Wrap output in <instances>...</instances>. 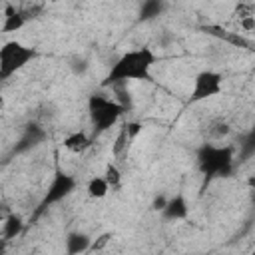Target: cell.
I'll list each match as a JSON object with an SVG mask.
<instances>
[{
  "instance_id": "6da1fadb",
  "label": "cell",
  "mask_w": 255,
  "mask_h": 255,
  "mask_svg": "<svg viewBox=\"0 0 255 255\" xmlns=\"http://www.w3.org/2000/svg\"><path fill=\"white\" fill-rule=\"evenodd\" d=\"M155 62H157V56L151 48L143 46V48L128 50L116 60V64L108 72L104 86H116V84L131 82V80L147 82L151 78V68Z\"/></svg>"
},
{
  "instance_id": "3957f363",
  "label": "cell",
  "mask_w": 255,
  "mask_h": 255,
  "mask_svg": "<svg viewBox=\"0 0 255 255\" xmlns=\"http://www.w3.org/2000/svg\"><path fill=\"white\" fill-rule=\"evenodd\" d=\"M88 114L94 124V129L106 131L118 124L120 116L124 114V106L104 94H92L88 98Z\"/></svg>"
},
{
  "instance_id": "5b68a950",
  "label": "cell",
  "mask_w": 255,
  "mask_h": 255,
  "mask_svg": "<svg viewBox=\"0 0 255 255\" xmlns=\"http://www.w3.org/2000/svg\"><path fill=\"white\" fill-rule=\"evenodd\" d=\"M223 92V76L213 70H203L193 78V88L189 94V102L197 104L203 100H209Z\"/></svg>"
},
{
  "instance_id": "8fae6325",
  "label": "cell",
  "mask_w": 255,
  "mask_h": 255,
  "mask_svg": "<svg viewBox=\"0 0 255 255\" xmlns=\"http://www.w3.org/2000/svg\"><path fill=\"white\" fill-rule=\"evenodd\" d=\"M24 229V221L20 215L16 213H10L6 219H4V225H2V235H4V241H10L14 239L16 235H20Z\"/></svg>"
},
{
  "instance_id": "ba28073f",
  "label": "cell",
  "mask_w": 255,
  "mask_h": 255,
  "mask_svg": "<svg viewBox=\"0 0 255 255\" xmlns=\"http://www.w3.org/2000/svg\"><path fill=\"white\" fill-rule=\"evenodd\" d=\"M64 245H66V253H68V255H82V253L90 251L92 239H90L86 233L74 231V233H70V235L66 237Z\"/></svg>"
},
{
  "instance_id": "52a82bcc",
  "label": "cell",
  "mask_w": 255,
  "mask_h": 255,
  "mask_svg": "<svg viewBox=\"0 0 255 255\" xmlns=\"http://www.w3.org/2000/svg\"><path fill=\"white\" fill-rule=\"evenodd\" d=\"M187 211H189V207H187L185 197H183L181 193H177V195H173V197L167 199V205H165V209H163L161 213H163L165 219H173V221H177V219L187 217Z\"/></svg>"
},
{
  "instance_id": "ffe728a7",
  "label": "cell",
  "mask_w": 255,
  "mask_h": 255,
  "mask_svg": "<svg viewBox=\"0 0 255 255\" xmlns=\"http://www.w3.org/2000/svg\"><path fill=\"white\" fill-rule=\"evenodd\" d=\"M239 26H241L243 32H253V30H255V16H253V18H243V20H239Z\"/></svg>"
},
{
  "instance_id": "9a60e30c",
  "label": "cell",
  "mask_w": 255,
  "mask_h": 255,
  "mask_svg": "<svg viewBox=\"0 0 255 255\" xmlns=\"http://www.w3.org/2000/svg\"><path fill=\"white\" fill-rule=\"evenodd\" d=\"M128 141H129V135H128L126 124H122L120 133H118V137H116V141H114V145H112V153H114V157H120V155L124 153V149L128 147Z\"/></svg>"
},
{
  "instance_id": "7402d4cb",
  "label": "cell",
  "mask_w": 255,
  "mask_h": 255,
  "mask_svg": "<svg viewBox=\"0 0 255 255\" xmlns=\"http://www.w3.org/2000/svg\"><path fill=\"white\" fill-rule=\"evenodd\" d=\"M245 183H247V187H249L251 191H255V173H251V175L247 177V181H245Z\"/></svg>"
},
{
  "instance_id": "603a6c76",
  "label": "cell",
  "mask_w": 255,
  "mask_h": 255,
  "mask_svg": "<svg viewBox=\"0 0 255 255\" xmlns=\"http://www.w3.org/2000/svg\"><path fill=\"white\" fill-rule=\"evenodd\" d=\"M251 193H253V199H255V191H251Z\"/></svg>"
},
{
  "instance_id": "e0dca14e",
  "label": "cell",
  "mask_w": 255,
  "mask_h": 255,
  "mask_svg": "<svg viewBox=\"0 0 255 255\" xmlns=\"http://www.w3.org/2000/svg\"><path fill=\"white\" fill-rule=\"evenodd\" d=\"M161 10V6L157 4V2H147V4H143V8H141V18H153L157 12Z\"/></svg>"
},
{
  "instance_id": "277c9868",
  "label": "cell",
  "mask_w": 255,
  "mask_h": 255,
  "mask_svg": "<svg viewBox=\"0 0 255 255\" xmlns=\"http://www.w3.org/2000/svg\"><path fill=\"white\" fill-rule=\"evenodd\" d=\"M38 58V52L30 46H24L20 42H6L0 48V78L8 80L12 74L22 70L28 62Z\"/></svg>"
},
{
  "instance_id": "4fadbf2b",
  "label": "cell",
  "mask_w": 255,
  "mask_h": 255,
  "mask_svg": "<svg viewBox=\"0 0 255 255\" xmlns=\"http://www.w3.org/2000/svg\"><path fill=\"white\" fill-rule=\"evenodd\" d=\"M104 179L108 181V185L112 189H118L122 185V171L118 169L116 163H108L106 169H104Z\"/></svg>"
},
{
  "instance_id": "30bf717a",
  "label": "cell",
  "mask_w": 255,
  "mask_h": 255,
  "mask_svg": "<svg viewBox=\"0 0 255 255\" xmlns=\"http://www.w3.org/2000/svg\"><path fill=\"white\" fill-rule=\"evenodd\" d=\"M62 145H64L68 151H72V153H84L86 149H90L92 139H90V135H88L86 131H72V133H68V135L64 137Z\"/></svg>"
},
{
  "instance_id": "d6986e66",
  "label": "cell",
  "mask_w": 255,
  "mask_h": 255,
  "mask_svg": "<svg viewBox=\"0 0 255 255\" xmlns=\"http://www.w3.org/2000/svg\"><path fill=\"white\" fill-rule=\"evenodd\" d=\"M110 237H112L110 233H102V235H100L96 241H92V247H90V251H100L102 247H106V245H108V241H110Z\"/></svg>"
},
{
  "instance_id": "cb8c5ba5",
  "label": "cell",
  "mask_w": 255,
  "mask_h": 255,
  "mask_svg": "<svg viewBox=\"0 0 255 255\" xmlns=\"http://www.w3.org/2000/svg\"><path fill=\"white\" fill-rule=\"evenodd\" d=\"M251 255H255V251H253V253H251Z\"/></svg>"
},
{
  "instance_id": "ac0fdd59",
  "label": "cell",
  "mask_w": 255,
  "mask_h": 255,
  "mask_svg": "<svg viewBox=\"0 0 255 255\" xmlns=\"http://www.w3.org/2000/svg\"><path fill=\"white\" fill-rule=\"evenodd\" d=\"M126 129H128V135H129V141H133L141 131V124L139 122H126Z\"/></svg>"
},
{
  "instance_id": "7c38bea8",
  "label": "cell",
  "mask_w": 255,
  "mask_h": 255,
  "mask_svg": "<svg viewBox=\"0 0 255 255\" xmlns=\"http://www.w3.org/2000/svg\"><path fill=\"white\" fill-rule=\"evenodd\" d=\"M110 185H108V181L104 179V175H96V177H92L90 181H88V185H86V191H88V197H92V199H102V197H106L108 193H110Z\"/></svg>"
},
{
  "instance_id": "9c48e42d",
  "label": "cell",
  "mask_w": 255,
  "mask_h": 255,
  "mask_svg": "<svg viewBox=\"0 0 255 255\" xmlns=\"http://www.w3.org/2000/svg\"><path fill=\"white\" fill-rule=\"evenodd\" d=\"M26 24V16L12 4H4V22L2 32H16Z\"/></svg>"
},
{
  "instance_id": "44dd1931",
  "label": "cell",
  "mask_w": 255,
  "mask_h": 255,
  "mask_svg": "<svg viewBox=\"0 0 255 255\" xmlns=\"http://www.w3.org/2000/svg\"><path fill=\"white\" fill-rule=\"evenodd\" d=\"M165 205H167V199H165L163 195H159V197H155V199H153V205H151V207H153L155 211H163V209H165Z\"/></svg>"
},
{
  "instance_id": "7a4b0ae2",
  "label": "cell",
  "mask_w": 255,
  "mask_h": 255,
  "mask_svg": "<svg viewBox=\"0 0 255 255\" xmlns=\"http://www.w3.org/2000/svg\"><path fill=\"white\" fill-rule=\"evenodd\" d=\"M197 167L205 177H227L233 171V147L205 143L197 151Z\"/></svg>"
},
{
  "instance_id": "8992f818",
  "label": "cell",
  "mask_w": 255,
  "mask_h": 255,
  "mask_svg": "<svg viewBox=\"0 0 255 255\" xmlns=\"http://www.w3.org/2000/svg\"><path fill=\"white\" fill-rule=\"evenodd\" d=\"M74 187H76V179H74L72 175H68V173H64V171H56V175H54V179L50 181L48 191H46V195H44V199H42V207H48V205H52V203L62 201L64 197H68V195L74 191Z\"/></svg>"
},
{
  "instance_id": "2e32d148",
  "label": "cell",
  "mask_w": 255,
  "mask_h": 255,
  "mask_svg": "<svg viewBox=\"0 0 255 255\" xmlns=\"http://www.w3.org/2000/svg\"><path fill=\"white\" fill-rule=\"evenodd\" d=\"M233 14H235L239 20H243V18H253V16H255V4H253V2H239V4L235 6Z\"/></svg>"
},
{
  "instance_id": "5bb4252c",
  "label": "cell",
  "mask_w": 255,
  "mask_h": 255,
  "mask_svg": "<svg viewBox=\"0 0 255 255\" xmlns=\"http://www.w3.org/2000/svg\"><path fill=\"white\" fill-rule=\"evenodd\" d=\"M44 139V131L38 128V126H30L28 129H26V135L22 137V147H34V145H38V141H42Z\"/></svg>"
}]
</instances>
